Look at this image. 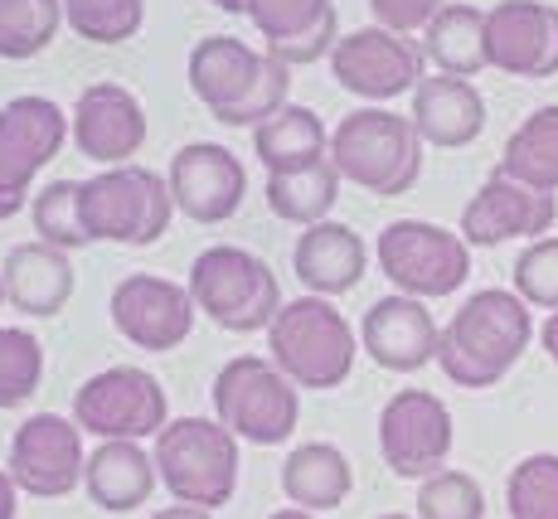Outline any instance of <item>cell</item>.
<instances>
[{"instance_id":"cell-1","label":"cell","mask_w":558,"mask_h":519,"mask_svg":"<svg viewBox=\"0 0 558 519\" xmlns=\"http://www.w3.org/2000/svg\"><path fill=\"white\" fill-rule=\"evenodd\" d=\"M534 340V321L514 291L486 287L466 297V306L442 326L437 364L457 388H490L500 384Z\"/></svg>"},{"instance_id":"cell-2","label":"cell","mask_w":558,"mask_h":519,"mask_svg":"<svg viewBox=\"0 0 558 519\" xmlns=\"http://www.w3.org/2000/svg\"><path fill=\"white\" fill-rule=\"evenodd\" d=\"M287 88H292V69L233 35H204L190 49V93L223 126H263L287 107Z\"/></svg>"},{"instance_id":"cell-3","label":"cell","mask_w":558,"mask_h":519,"mask_svg":"<svg viewBox=\"0 0 558 519\" xmlns=\"http://www.w3.org/2000/svg\"><path fill=\"white\" fill-rule=\"evenodd\" d=\"M330 166L350 185L379 200H399L423 176V136L413 117H399L389 107H360L330 132Z\"/></svg>"},{"instance_id":"cell-4","label":"cell","mask_w":558,"mask_h":519,"mask_svg":"<svg viewBox=\"0 0 558 519\" xmlns=\"http://www.w3.org/2000/svg\"><path fill=\"white\" fill-rule=\"evenodd\" d=\"M272 364L296 388H340L355 370V330L326 297H296L267 326Z\"/></svg>"},{"instance_id":"cell-5","label":"cell","mask_w":558,"mask_h":519,"mask_svg":"<svg viewBox=\"0 0 558 519\" xmlns=\"http://www.w3.org/2000/svg\"><path fill=\"white\" fill-rule=\"evenodd\" d=\"M190 297L204 316L229 335H253L267 330L282 311V287H277V273L263 263L248 248H204V253L190 263Z\"/></svg>"},{"instance_id":"cell-6","label":"cell","mask_w":558,"mask_h":519,"mask_svg":"<svg viewBox=\"0 0 558 519\" xmlns=\"http://www.w3.org/2000/svg\"><path fill=\"white\" fill-rule=\"evenodd\" d=\"M156 471L180 505L219 510L239 485V437L219 418H180L156 437Z\"/></svg>"},{"instance_id":"cell-7","label":"cell","mask_w":558,"mask_h":519,"mask_svg":"<svg viewBox=\"0 0 558 519\" xmlns=\"http://www.w3.org/2000/svg\"><path fill=\"white\" fill-rule=\"evenodd\" d=\"M170 214H175L170 180L146 166H112L83 180V224L93 243L151 248L170 229Z\"/></svg>"},{"instance_id":"cell-8","label":"cell","mask_w":558,"mask_h":519,"mask_svg":"<svg viewBox=\"0 0 558 519\" xmlns=\"http://www.w3.org/2000/svg\"><path fill=\"white\" fill-rule=\"evenodd\" d=\"M214 413L233 437L253 442V447H282L296 432L302 398H296V384L272 360L239 354V360H229L214 374Z\"/></svg>"},{"instance_id":"cell-9","label":"cell","mask_w":558,"mask_h":519,"mask_svg":"<svg viewBox=\"0 0 558 519\" xmlns=\"http://www.w3.org/2000/svg\"><path fill=\"white\" fill-rule=\"evenodd\" d=\"M379 273L399 287V297L442 301L471 277V243L442 224L393 219L379 233Z\"/></svg>"},{"instance_id":"cell-10","label":"cell","mask_w":558,"mask_h":519,"mask_svg":"<svg viewBox=\"0 0 558 519\" xmlns=\"http://www.w3.org/2000/svg\"><path fill=\"white\" fill-rule=\"evenodd\" d=\"M166 388L136 364H112L73 394V423L102 442H142L166 432Z\"/></svg>"},{"instance_id":"cell-11","label":"cell","mask_w":558,"mask_h":519,"mask_svg":"<svg viewBox=\"0 0 558 519\" xmlns=\"http://www.w3.org/2000/svg\"><path fill=\"white\" fill-rule=\"evenodd\" d=\"M73 122L49 97H15L0 107V219H15L29 204V180L69 142Z\"/></svg>"},{"instance_id":"cell-12","label":"cell","mask_w":558,"mask_h":519,"mask_svg":"<svg viewBox=\"0 0 558 519\" xmlns=\"http://www.w3.org/2000/svg\"><path fill=\"white\" fill-rule=\"evenodd\" d=\"M452 413L437 394L427 388H399L379 413V451L384 467L403 481H427V475L447 471L452 457Z\"/></svg>"},{"instance_id":"cell-13","label":"cell","mask_w":558,"mask_h":519,"mask_svg":"<svg viewBox=\"0 0 558 519\" xmlns=\"http://www.w3.org/2000/svg\"><path fill=\"white\" fill-rule=\"evenodd\" d=\"M423 63H427V53L413 39L379 29V25L340 35L336 53H330L336 83L355 97H369V102H389V97L413 93L423 83Z\"/></svg>"},{"instance_id":"cell-14","label":"cell","mask_w":558,"mask_h":519,"mask_svg":"<svg viewBox=\"0 0 558 519\" xmlns=\"http://www.w3.org/2000/svg\"><path fill=\"white\" fill-rule=\"evenodd\" d=\"M10 481L20 485L35 500H59L88 471V457H83V427L73 418L59 413H35L15 427L10 437V461H5Z\"/></svg>"},{"instance_id":"cell-15","label":"cell","mask_w":558,"mask_h":519,"mask_svg":"<svg viewBox=\"0 0 558 519\" xmlns=\"http://www.w3.org/2000/svg\"><path fill=\"white\" fill-rule=\"evenodd\" d=\"M107 316H112V326L122 340H132L136 350H151V354H166L175 350V345L190 340V330H195V297H190V287L170 282V277H122L112 291V301H107Z\"/></svg>"},{"instance_id":"cell-16","label":"cell","mask_w":558,"mask_h":519,"mask_svg":"<svg viewBox=\"0 0 558 519\" xmlns=\"http://www.w3.org/2000/svg\"><path fill=\"white\" fill-rule=\"evenodd\" d=\"M170 200L185 219L195 224H223L239 214L243 194H248V170L229 146L190 142L170 156Z\"/></svg>"},{"instance_id":"cell-17","label":"cell","mask_w":558,"mask_h":519,"mask_svg":"<svg viewBox=\"0 0 558 519\" xmlns=\"http://www.w3.org/2000/svg\"><path fill=\"white\" fill-rule=\"evenodd\" d=\"M486 59L510 79H554L558 73V5L544 0H500L486 10Z\"/></svg>"},{"instance_id":"cell-18","label":"cell","mask_w":558,"mask_h":519,"mask_svg":"<svg viewBox=\"0 0 558 519\" xmlns=\"http://www.w3.org/2000/svg\"><path fill=\"white\" fill-rule=\"evenodd\" d=\"M558 219V200L544 190H530L520 180L490 176L461 209V238L471 248H500L510 238H544Z\"/></svg>"},{"instance_id":"cell-19","label":"cell","mask_w":558,"mask_h":519,"mask_svg":"<svg viewBox=\"0 0 558 519\" xmlns=\"http://www.w3.org/2000/svg\"><path fill=\"white\" fill-rule=\"evenodd\" d=\"M73 146L98 166H132V156L146 146V112L117 83H93L73 102Z\"/></svg>"},{"instance_id":"cell-20","label":"cell","mask_w":558,"mask_h":519,"mask_svg":"<svg viewBox=\"0 0 558 519\" xmlns=\"http://www.w3.org/2000/svg\"><path fill=\"white\" fill-rule=\"evenodd\" d=\"M360 345L369 350V360L389 374H413L427 360H437V330L433 311L417 297H379L360 321Z\"/></svg>"},{"instance_id":"cell-21","label":"cell","mask_w":558,"mask_h":519,"mask_svg":"<svg viewBox=\"0 0 558 519\" xmlns=\"http://www.w3.org/2000/svg\"><path fill=\"white\" fill-rule=\"evenodd\" d=\"M248 20L263 35V53L277 63H316L340 45L336 0H248Z\"/></svg>"},{"instance_id":"cell-22","label":"cell","mask_w":558,"mask_h":519,"mask_svg":"<svg viewBox=\"0 0 558 519\" xmlns=\"http://www.w3.org/2000/svg\"><path fill=\"white\" fill-rule=\"evenodd\" d=\"M292 267L302 277V287H311L316 297H345L360 287L364 267H369V248L350 224H311L302 229L292 248Z\"/></svg>"},{"instance_id":"cell-23","label":"cell","mask_w":558,"mask_h":519,"mask_svg":"<svg viewBox=\"0 0 558 519\" xmlns=\"http://www.w3.org/2000/svg\"><path fill=\"white\" fill-rule=\"evenodd\" d=\"M413 126L427 146H442V150H457V146H471L481 132H486V97L471 88V79H423L413 88Z\"/></svg>"},{"instance_id":"cell-24","label":"cell","mask_w":558,"mask_h":519,"mask_svg":"<svg viewBox=\"0 0 558 519\" xmlns=\"http://www.w3.org/2000/svg\"><path fill=\"white\" fill-rule=\"evenodd\" d=\"M0 282H5V301L25 316H59L73 297V263L63 248L49 243H20L0 263Z\"/></svg>"},{"instance_id":"cell-25","label":"cell","mask_w":558,"mask_h":519,"mask_svg":"<svg viewBox=\"0 0 558 519\" xmlns=\"http://www.w3.org/2000/svg\"><path fill=\"white\" fill-rule=\"evenodd\" d=\"M156 481H160L156 457H146L142 442H102L88 457V471H83L93 505L107 515H126L136 505H146Z\"/></svg>"},{"instance_id":"cell-26","label":"cell","mask_w":558,"mask_h":519,"mask_svg":"<svg viewBox=\"0 0 558 519\" xmlns=\"http://www.w3.org/2000/svg\"><path fill=\"white\" fill-rule=\"evenodd\" d=\"M350 491H355L350 457L330 442H306L282 461V495L296 510H336V505H345Z\"/></svg>"},{"instance_id":"cell-27","label":"cell","mask_w":558,"mask_h":519,"mask_svg":"<svg viewBox=\"0 0 558 519\" xmlns=\"http://www.w3.org/2000/svg\"><path fill=\"white\" fill-rule=\"evenodd\" d=\"M253 156L267 166V176L306 170V166H316V160L330 156V132L311 107L287 102L277 117H267L263 126H253Z\"/></svg>"},{"instance_id":"cell-28","label":"cell","mask_w":558,"mask_h":519,"mask_svg":"<svg viewBox=\"0 0 558 519\" xmlns=\"http://www.w3.org/2000/svg\"><path fill=\"white\" fill-rule=\"evenodd\" d=\"M496 176L520 180V185L544 190V194H558V102L534 107V112L514 126L506 150H500Z\"/></svg>"},{"instance_id":"cell-29","label":"cell","mask_w":558,"mask_h":519,"mask_svg":"<svg viewBox=\"0 0 558 519\" xmlns=\"http://www.w3.org/2000/svg\"><path fill=\"white\" fill-rule=\"evenodd\" d=\"M423 53L447 73V79H471L490 69L486 59V10L476 5H442L437 20L423 29Z\"/></svg>"},{"instance_id":"cell-30","label":"cell","mask_w":558,"mask_h":519,"mask_svg":"<svg viewBox=\"0 0 558 519\" xmlns=\"http://www.w3.org/2000/svg\"><path fill=\"white\" fill-rule=\"evenodd\" d=\"M263 194H267V209H272L277 219L311 229V224H326L330 209H336L340 176H336V166H330V156H326V160H316V166H306V170L267 176Z\"/></svg>"},{"instance_id":"cell-31","label":"cell","mask_w":558,"mask_h":519,"mask_svg":"<svg viewBox=\"0 0 558 519\" xmlns=\"http://www.w3.org/2000/svg\"><path fill=\"white\" fill-rule=\"evenodd\" d=\"M29 219H35L39 243L49 248H88V224H83V180H49L45 190L29 200Z\"/></svg>"},{"instance_id":"cell-32","label":"cell","mask_w":558,"mask_h":519,"mask_svg":"<svg viewBox=\"0 0 558 519\" xmlns=\"http://www.w3.org/2000/svg\"><path fill=\"white\" fill-rule=\"evenodd\" d=\"M63 25V0H0V59H35Z\"/></svg>"},{"instance_id":"cell-33","label":"cell","mask_w":558,"mask_h":519,"mask_svg":"<svg viewBox=\"0 0 558 519\" xmlns=\"http://www.w3.org/2000/svg\"><path fill=\"white\" fill-rule=\"evenodd\" d=\"M146 20V0H63V25L88 45H126Z\"/></svg>"},{"instance_id":"cell-34","label":"cell","mask_w":558,"mask_h":519,"mask_svg":"<svg viewBox=\"0 0 558 519\" xmlns=\"http://www.w3.org/2000/svg\"><path fill=\"white\" fill-rule=\"evenodd\" d=\"M506 510L510 519H558V457L534 451L510 471Z\"/></svg>"},{"instance_id":"cell-35","label":"cell","mask_w":558,"mask_h":519,"mask_svg":"<svg viewBox=\"0 0 558 519\" xmlns=\"http://www.w3.org/2000/svg\"><path fill=\"white\" fill-rule=\"evenodd\" d=\"M39 378H45V350H39V340L20 326H0V413L29 403Z\"/></svg>"},{"instance_id":"cell-36","label":"cell","mask_w":558,"mask_h":519,"mask_svg":"<svg viewBox=\"0 0 558 519\" xmlns=\"http://www.w3.org/2000/svg\"><path fill=\"white\" fill-rule=\"evenodd\" d=\"M417 519H486V491L466 471H437L417 485Z\"/></svg>"},{"instance_id":"cell-37","label":"cell","mask_w":558,"mask_h":519,"mask_svg":"<svg viewBox=\"0 0 558 519\" xmlns=\"http://www.w3.org/2000/svg\"><path fill=\"white\" fill-rule=\"evenodd\" d=\"M514 297L524 306L558 311V238H534L514 257Z\"/></svg>"},{"instance_id":"cell-38","label":"cell","mask_w":558,"mask_h":519,"mask_svg":"<svg viewBox=\"0 0 558 519\" xmlns=\"http://www.w3.org/2000/svg\"><path fill=\"white\" fill-rule=\"evenodd\" d=\"M452 5V0H369V15L379 29H393V35H417L437 20V10Z\"/></svg>"},{"instance_id":"cell-39","label":"cell","mask_w":558,"mask_h":519,"mask_svg":"<svg viewBox=\"0 0 558 519\" xmlns=\"http://www.w3.org/2000/svg\"><path fill=\"white\" fill-rule=\"evenodd\" d=\"M20 510V485L10 481V471H0V519H15Z\"/></svg>"},{"instance_id":"cell-40","label":"cell","mask_w":558,"mask_h":519,"mask_svg":"<svg viewBox=\"0 0 558 519\" xmlns=\"http://www.w3.org/2000/svg\"><path fill=\"white\" fill-rule=\"evenodd\" d=\"M539 340H544V354H549V360L558 364V311H549V321H544Z\"/></svg>"},{"instance_id":"cell-41","label":"cell","mask_w":558,"mask_h":519,"mask_svg":"<svg viewBox=\"0 0 558 519\" xmlns=\"http://www.w3.org/2000/svg\"><path fill=\"white\" fill-rule=\"evenodd\" d=\"M151 519H214V515L199 510V505H170V510H156Z\"/></svg>"},{"instance_id":"cell-42","label":"cell","mask_w":558,"mask_h":519,"mask_svg":"<svg viewBox=\"0 0 558 519\" xmlns=\"http://www.w3.org/2000/svg\"><path fill=\"white\" fill-rule=\"evenodd\" d=\"M272 519H316V515H311V510H296V505H292V510H277Z\"/></svg>"},{"instance_id":"cell-43","label":"cell","mask_w":558,"mask_h":519,"mask_svg":"<svg viewBox=\"0 0 558 519\" xmlns=\"http://www.w3.org/2000/svg\"><path fill=\"white\" fill-rule=\"evenodd\" d=\"M209 5H219V10H248V0H209Z\"/></svg>"},{"instance_id":"cell-44","label":"cell","mask_w":558,"mask_h":519,"mask_svg":"<svg viewBox=\"0 0 558 519\" xmlns=\"http://www.w3.org/2000/svg\"><path fill=\"white\" fill-rule=\"evenodd\" d=\"M379 519H417V515H379Z\"/></svg>"},{"instance_id":"cell-45","label":"cell","mask_w":558,"mask_h":519,"mask_svg":"<svg viewBox=\"0 0 558 519\" xmlns=\"http://www.w3.org/2000/svg\"><path fill=\"white\" fill-rule=\"evenodd\" d=\"M0 306H5V282H0Z\"/></svg>"}]
</instances>
